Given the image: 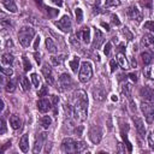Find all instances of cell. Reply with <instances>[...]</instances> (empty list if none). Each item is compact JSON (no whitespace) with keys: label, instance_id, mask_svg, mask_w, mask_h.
<instances>
[{"label":"cell","instance_id":"8992f818","mask_svg":"<svg viewBox=\"0 0 154 154\" xmlns=\"http://www.w3.org/2000/svg\"><path fill=\"white\" fill-rule=\"evenodd\" d=\"M89 139L94 144H98L102 139V130L99 125H93L89 129Z\"/></svg>","mask_w":154,"mask_h":154},{"label":"cell","instance_id":"5bb4252c","mask_svg":"<svg viewBox=\"0 0 154 154\" xmlns=\"http://www.w3.org/2000/svg\"><path fill=\"white\" fill-rule=\"evenodd\" d=\"M133 120L135 123L137 134L140 135V137H144L146 136V128H144V124H143V120L139 117H133Z\"/></svg>","mask_w":154,"mask_h":154},{"label":"cell","instance_id":"30bf717a","mask_svg":"<svg viewBox=\"0 0 154 154\" xmlns=\"http://www.w3.org/2000/svg\"><path fill=\"white\" fill-rule=\"evenodd\" d=\"M46 140H47V133H40V134H37L36 140H35V146H34L33 152H34V153H39V152H41V148H42L44 143L46 142Z\"/></svg>","mask_w":154,"mask_h":154},{"label":"cell","instance_id":"4dcf8cb0","mask_svg":"<svg viewBox=\"0 0 154 154\" xmlns=\"http://www.w3.org/2000/svg\"><path fill=\"white\" fill-rule=\"evenodd\" d=\"M78 64H79V58L78 57H75L74 60L70 61V68L74 72H77V69H78Z\"/></svg>","mask_w":154,"mask_h":154},{"label":"cell","instance_id":"d6986e66","mask_svg":"<svg viewBox=\"0 0 154 154\" xmlns=\"http://www.w3.org/2000/svg\"><path fill=\"white\" fill-rule=\"evenodd\" d=\"M141 44H142L144 47H153V46H154V36H153L152 34H144V35L142 36Z\"/></svg>","mask_w":154,"mask_h":154},{"label":"cell","instance_id":"4fadbf2b","mask_svg":"<svg viewBox=\"0 0 154 154\" xmlns=\"http://www.w3.org/2000/svg\"><path fill=\"white\" fill-rule=\"evenodd\" d=\"M36 106H37V110L40 111V112H42V113H46V112H48L51 110V107L53 106L52 105V102L50 101V100H47V99H40L39 101H37V104H36Z\"/></svg>","mask_w":154,"mask_h":154},{"label":"cell","instance_id":"6f0895ef","mask_svg":"<svg viewBox=\"0 0 154 154\" xmlns=\"http://www.w3.org/2000/svg\"><path fill=\"white\" fill-rule=\"evenodd\" d=\"M130 108H131V111H133V112H135V111H136V106H135V102H134V100H133V99H130Z\"/></svg>","mask_w":154,"mask_h":154},{"label":"cell","instance_id":"ba28073f","mask_svg":"<svg viewBox=\"0 0 154 154\" xmlns=\"http://www.w3.org/2000/svg\"><path fill=\"white\" fill-rule=\"evenodd\" d=\"M55 26L58 27L61 31H64V33H69V31L71 30V21H70V17H69V16H64L61 19L55 22Z\"/></svg>","mask_w":154,"mask_h":154},{"label":"cell","instance_id":"94428289","mask_svg":"<svg viewBox=\"0 0 154 154\" xmlns=\"http://www.w3.org/2000/svg\"><path fill=\"white\" fill-rule=\"evenodd\" d=\"M124 47H125L124 44H120V45H119V52H120V53H123V52L125 51V48H124Z\"/></svg>","mask_w":154,"mask_h":154},{"label":"cell","instance_id":"ac0fdd59","mask_svg":"<svg viewBox=\"0 0 154 154\" xmlns=\"http://www.w3.org/2000/svg\"><path fill=\"white\" fill-rule=\"evenodd\" d=\"M1 3H3L4 7H5L7 11H10L12 13L17 12V5L15 4V0H3Z\"/></svg>","mask_w":154,"mask_h":154},{"label":"cell","instance_id":"603a6c76","mask_svg":"<svg viewBox=\"0 0 154 154\" xmlns=\"http://www.w3.org/2000/svg\"><path fill=\"white\" fill-rule=\"evenodd\" d=\"M15 61V58L11 53H4L3 57H1V63L3 65H12V63Z\"/></svg>","mask_w":154,"mask_h":154},{"label":"cell","instance_id":"836d02e7","mask_svg":"<svg viewBox=\"0 0 154 154\" xmlns=\"http://www.w3.org/2000/svg\"><path fill=\"white\" fill-rule=\"evenodd\" d=\"M120 5V0H106L105 6L106 7H113V6H119Z\"/></svg>","mask_w":154,"mask_h":154},{"label":"cell","instance_id":"7a4b0ae2","mask_svg":"<svg viewBox=\"0 0 154 154\" xmlns=\"http://www.w3.org/2000/svg\"><path fill=\"white\" fill-rule=\"evenodd\" d=\"M87 148V144L83 141H76L74 139H64L61 142V149L64 153H81Z\"/></svg>","mask_w":154,"mask_h":154},{"label":"cell","instance_id":"4316f807","mask_svg":"<svg viewBox=\"0 0 154 154\" xmlns=\"http://www.w3.org/2000/svg\"><path fill=\"white\" fill-rule=\"evenodd\" d=\"M46 48L50 53H55L57 52V46H55V44L53 42V40L51 37L46 39Z\"/></svg>","mask_w":154,"mask_h":154},{"label":"cell","instance_id":"681fc988","mask_svg":"<svg viewBox=\"0 0 154 154\" xmlns=\"http://www.w3.org/2000/svg\"><path fill=\"white\" fill-rule=\"evenodd\" d=\"M34 57H35V60H36V63H37V64L41 63V55H40V53L35 52V53H34Z\"/></svg>","mask_w":154,"mask_h":154},{"label":"cell","instance_id":"ffe728a7","mask_svg":"<svg viewBox=\"0 0 154 154\" xmlns=\"http://www.w3.org/2000/svg\"><path fill=\"white\" fill-rule=\"evenodd\" d=\"M104 42V36L99 29H95V39L93 42V48H99Z\"/></svg>","mask_w":154,"mask_h":154},{"label":"cell","instance_id":"7dc6e473","mask_svg":"<svg viewBox=\"0 0 154 154\" xmlns=\"http://www.w3.org/2000/svg\"><path fill=\"white\" fill-rule=\"evenodd\" d=\"M51 102H52L53 106H55V105L59 102V98L57 95H51Z\"/></svg>","mask_w":154,"mask_h":154},{"label":"cell","instance_id":"ab89813d","mask_svg":"<svg viewBox=\"0 0 154 154\" xmlns=\"http://www.w3.org/2000/svg\"><path fill=\"white\" fill-rule=\"evenodd\" d=\"M31 81H33V84L35 86V87H37L39 88V86H40V79H39V76L36 75V74H31Z\"/></svg>","mask_w":154,"mask_h":154},{"label":"cell","instance_id":"11a10c76","mask_svg":"<svg viewBox=\"0 0 154 154\" xmlns=\"http://www.w3.org/2000/svg\"><path fill=\"white\" fill-rule=\"evenodd\" d=\"M129 77H130V79L133 81V82H137V76H136V74H129Z\"/></svg>","mask_w":154,"mask_h":154},{"label":"cell","instance_id":"d6a6232c","mask_svg":"<svg viewBox=\"0 0 154 154\" xmlns=\"http://www.w3.org/2000/svg\"><path fill=\"white\" fill-rule=\"evenodd\" d=\"M22 60H23V66H24V71H29L30 69H31V64H30V61L28 60V58L26 55L24 57H22Z\"/></svg>","mask_w":154,"mask_h":154},{"label":"cell","instance_id":"f907efd6","mask_svg":"<svg viewBox=\"0 0 154 154\" xmlns=\"http://www.w3.org/2000/svg\"><path fill=\"white\" fill-rule=\"evenodd\" d=\"M39 45H40V36H36V39H35V44H34V50H35V51H37Z\"/></svg>","mask_w":154,"mask_h":154},{"label":"cell","instance_id":"7402d4cb","mask_svg":"<svg viewBox=\"0 0 154 154\" xmlns=\"http://www.w3.org/2000/svg\"><path fill=\"white\" fill-rule=\"evenodd\" d=\"M131 90H133V86H131V83L125 82V83L122 84V92H123V94H125V96H126V98H128L129 100L131 99Z\"/></svg>","mask_w":154,"mask_h":154},{"label":"cell","instance_id":"e0dca14e","mask_svg":"<svg viewBox=\"0 0 154 154\" xmlns=\"http://www.w3.org/2000/svg\"><path fill=\"white\" fill-rule=\"evenodd\" d=\"M77 36L82 37L84 44H89V42H90V29H89L88 27L82 28V30H81L79 33L77 34Z\"/></svg>","mask_w":154,"mask_h":154},{"label":"cell","instance_id":"6125c7cd","mask_svg":"<svg viewBox=\"0 0 154 154\" xmlns=\"http://www.w3.org/2000/svg\"><path fill=\"white\" fill-rule=\"evenodd\" d=\"M9 146H11V142H6V143H5V146H4V147L1 148V153H3V152H4V151L7 148V147H9Z\"/></svg>","mask_w":154,"mask_h":154},{"label":"cell","instance_id":"9f6ffc18","mask_svg":"<svg viewBox=\"0 0 154 154\" xmlns=\"http://www.w3.org/2000/svg\"><path fill=\"white\" fill-rule=\"evenodd\" d=\"M107 126H108V130H112V117L107 118Z\"/></svg>","mask_w":154,"mask_h":154},{"label":"cell","instance_id":"6da1fadb","mask_svg":"<svg viewBox=\"0 0 154 154\" xmlns=\"http://www.w3.org/2000/svg\"><path fill=\"white\" fill-rule=\"evenodd\" d=\"M75 106H74V118L78 122H83L88 113V96L84 90H77L74 94Z\"/></svg>","mask_w":154,"mask_h":154},{"label":"cell","instance_id":"e7e4bbea","mask_svg":"<svg viewBox=\"0 0 154 154\" xmlns=\"http://www.w3.org/2000/svg\"><path fill=\"white\" fill-rule=\"evenodd\" d=\"M111 99H112V101H117V100H118V98H117L116 95H112V96H111Z\"/></svg>","mask_w":154,"mask_h":154},{"label":"cell","instance_id":"db71d44e","mask_svg":"<svg viewBox=\"0 0 154 154\" xmlns=\"http://www.w3.org/2000/svg\"><path fill=\"white\" fill-rule=\"evenodd\" d=\"M118 152L119 153H124L125 152V148L123 147V143H118Z\"/></svg>","mask_w":154,"mask_h":154},{"label":"cell","instance_id":"5b68a950","mask_svg":"<svg viewBox=\"0 0 154 154\" xmlns=\"http://www.w3.org/2000/svg\"><path fill=\"white\" fill-rule=\"evenodd\" d=\"M141 110L146 117V122H147L148 124H153L154 123V104L148 102V101H143L141 104Z\"/></svg>","mask_w":154,"mask_h":154},{"label":"cell","instance_id":"3957f363","mask_svg":"<svg viewBox=\"0 0 154 154\" xmlns=\"http://www.w3.org/2000/svg\"><path fill=\"white\" fill-rule=\"evenodd\" d=\"M34 36H35V30L31 27H22L18 31V40L23 47H29Z\"/></svg>","mask_w":154,"mask_h":154},{"label":"cell","instance_id":"44dd1931","mask_svg":"<svg viewBox=\"0 0 154 154\" xmlns=\"http://www.w3.org/2000/svg\"><path fill=\"white\" fill-rule=\"evenodd\" d=\"M19 148L22 152L27 153L29 149V139H28V135H23L22 139L19 141Z\"/></svg>","mask_w":154,"mask_h":154},{"label":"cell","instance_id":"277c9868","mask_svg":"<svg viewBox=\"0 0 154 154\" xmlns=\"http://www.w3.org/2000/svg\"><path fill=\"white\" fill-rule=\"evenodd\" d=\"M93 76V68H92V64L89 61H83L82 65L79 68V74H78V78L82 83H87L90 81Z\"/></svg>","mask_w":154,"mask_h":154},{"label":"cell","instance_id":"be15d7a7","mask_svg":"<svg viewBox=\"0 0 154 154\" xmlns=\"http://www.w3.org/2000/svg\"><path fill=\"white\" fill-rule=\"evenodd\" d=\"M12 46H13L12 41H11V40H9V41H7V42H6V47H12Z\"/></svg>","mask_w":154,"mask_h":154},{"label":"cell","instance_id":"91938a15","mask_svg":"<svg viewBox=\"0 0 154 154\" xmlns=\"http://www.w3.org/2000/svg\"><path fill=\"white\" fill-rule=\"evenodd\" d=\"M52 3L55 4V5H58V6H61L63 5V0H52Z\"/></svg>","mask_w":154,"mask_h":154},{"label":"cell","instance_id":"484cf974","mask_svg":"<svg viewBox=\"0 0 154 154\" xmlns=\"http://www.w3.org/2000/svg\"><path fill=\"white\" fill-rule=\"evenodd\" d=\"M39 122H40V125H41L44 129H48L50 125L52 124V118L50 116H44V117L40 118Z\"/></svg>","mask_w":154,"mask_h":154},{"label":"cell","instance_id":"816d5d0a","mask_svg":"<svg viewBox=\"0 0 154 154\" xmlns=\"http://www.w3.org/2000/svg\"><path fill=\"white\" fill-rule=\"evenodd\" d=\"M70 42H71L72 45H74L75 47L79 48V44H78V41H76V40H75V37H71V39H70Z\"/></svg>","mask_w":154,"mask_h":154},{"label":"cell","instance_id":"83f0119b","mask_svg":"<svg viewBox=\"0 0 154 154\" xmlns=\"http://www.w3.org/2000/svg\"><path fill=\"white\" fill-rule=\"evenodd\" d=\"M65 58H66L65 54H60L58 57L53 55V57H51V61H52L53 65H60V64H63V61L65 60Z\"/></svg>","mask_w":154,"mask_h":154},{"label":"cell","instance_id":"8d00e7d4","mask_svg":"<svg viewBox=\"0 0 154 154\" xmlns=\"http://www.w3.org/2000/svg\"><path fill=\"white\" fill-rule=\"evenodd\" d=\"M144 28L149 30L151 33H154V21H147L144 23Z\"/></svg>","mask_w":154,"mask_h":154},{"label":"cell","instance_id":"f35d334b","mask_svg":"<svg viewBox=\"0 0 154 154\" xmlns=\"http://www.w3.org/2000/svg\"><path fill=\"white\" fill-rule=\"evenodd\" d=\"M148 144H149L151 149L154 151V130H152V133L148 136Z\"/></svg>","mask_w":154,"mask_h":154},{"label":"cell","instance_id":"7c38bea8","mask_svg":"<svg viewBox=\"0 0 154 154\" xmlns=\"http://www.w3.org/2000/svg\"><path fill=\"white\" fill-rule=\"evenodd\" d=\"M107 92L102 87H94L93 88V96L96 101H104L106 99Z\"/></svg>","mask_w":154,"mask_h":154},{"label":"cell","instance_id":"52a82bcc","mask_svg":"<svg viewBox=\"0 0 154 154\" xmlns=\"http://www.w3.org/2000/svg\"><path fill=\"white\" fill-rule=\"evenodd\" d=\"M58 84L60 90H66V89H70L72 86V78L69 74H61L59 79H58Z\"/></svg>","mask_w":154,"mask_h":154},{"label":"cell","instance_id":"8fae6325","mask_svg":"<svg viewBox=\"0 0 154 154\" xmlns=\"http://www.w3.org/2000/svg\"><path fill=\"white\" fill-rule=\"evenodd\" d=\"M42 75L45 76L46 82H48V84H53L54 83V77H53V71L52 68L48 65V64H44V66L41 69Z\"/></svg>","mask_w":154,"mask_h":154},{"label":"cell","instance_id":"d4e9b609","mask_svg":"<svg viewBox=\"0 0 154 154\" xmlns=\"http://www.w3.org/2000/svg\"><path fill=\"white\" fill-rule=\"evenodd\" d=\"M10 124H11V126L15 129V130L19 129L21 128V119H19V117L17 115H12L10 117Z\"/></svg>","mask_w":154,"mask_h":154},{"label":"cell","instance_id":"ee69618b","mask_svg":"<svg viewBox=\"0 0 154 154\" xmlns=\"http://www.w3.org/2000/svg\"><path fill=\"white\" fill-rule=\"evenodd\" d=\"M111 48H112V42H107L106 45H105V47H104V53L106 54V55H108L110 52H111Z\"/></svg>","mask_w":154,"mask_h":154},{"label":"cell","instance_id":"680465c9","mask_svg":"<svg viewBox=\"0 0 154 154\" xmlns=\"http://www.w3.org/2000/svg\"><path fill=\"white\" fill-rule=\"evenodd\" d=\"M101 27L106 29V31H110V30H111V29H110V26H108L107 23H105V22H101Z\"/></svg>","mask_w":154,"mask_h":154},{"label":"cell","instance_id":"c3c4849f","mask_svg":"<svg viewBox=\"0 0 154 154\" xmlns=\"http://www.w3.org/2000/svg\"><path fill=\"white\" fill-rule=\"evenodd\" d=\"M82 131H83V126H82V125H78V126L75 129V134H77V136H81V135H82Z\"/></svg>","mask_w":154,"mask_h":154},{"label":"cell","instance_id":"f1b7e54d","mask_svg":"<svg viewBox=\"0 0 154 154\" xmlns=\"http://www.w3.org/2000/svg\"><path fill=\"white\" fill-rule=\"evenodd\" d=\"M21 86H22V88H23L24 92H28V90H29V89H30V83H29L28 77L23 76V77L21 78Z\"/></svg>","mask_w":154,"mask_h":154},{"label":"cell","instance_id":"d590c367","mask_svg":"<svg viewBox=\"0 0 154 154\" xmlns=\"http://www.w3.org/2000/svg\"><path fill=\"white\" fill-rule=\"evenodd\" d=\"M46 95H48V87L47 86H44L37 92V96H40V98H44V96H46Z\"/></svg>","mask_w":154,"mask_h":154},{"label":"cell","instance_id":"b9f144b4","mask_svg":"<svg viewBox=\"0 0 154 154\" xmlns=\"http://www.w3.org/2000/svg\"><path fill=\"white\" fill-rule=\"evenodd\" d=\"M123 34L128 37V40H129V41H131V40L134 39V35H133V33H130V30H129L128 28H124L123 29Z\"/></svg>","mask_w":154,"mask_h":154},{"label":"cell","instance_id":"2e32d148","mask_svg":"<svg viewBox=\"0 0 154 154\" xmlns=\"http://www.w3.org/2000/svg\"><path fill=\"white\" fill-rule=\"evenodd\" d=\"M117 61H118V64H119L120 68L123 69V70H128L129 68H130V65H129V61L125 58V54L124 53H120L119 52L117 54Z\"/></svg>","mask_w":154,"mask_h":154},{"label":"cell","instance_id":"60d3db41","mask_svg":"<svg viewBox=\"0 0 154 154\" xmlns=\"http://www.w3.org/2000/svg\"><path fill=\"white\" fill-rule=\"evenodd\" d=\"M110 66H111V72H115L117 70V68H118V61L116 59H112L110 61Z\"/></svg>","mask_w":154,"mask_h":154},{"label":"cell","instance_id":"f5cc1de1","mask_svg":"<svg viewBox=\"0 0 154 154\" xmlns=\"http://www.w3.org/2000/svg\"><path fill=\"white\" fill-rule=\"evenodd\" d=\"M143 74H144L146 76H147V77L151 78V68H149V66H148V68H146V70L143 71Z\"/></svg>","mask_w":154,"mask_h":154},{"label":"cell","instance_id":"9a60e30c","mask_svg":"<svg viewBox=\"0 0 154 154\" xmlns=\"http://www.w3.org/2000/svg\"><path fill=\"white\" fill-rule=\"evenodd\" d=\"M128 16L130 17L131 19H136L137 22H140L141 19H142V13H141V11L137 9V7L134 5V6H130L128 9Z\"/></svg>","mask_w":154,"mask_h":154},{"label":"cell","instance_id":"9c48e42d","mask_svg":"<svg viewBox=\"0 0 154 154\" xmlns=\"http://www.w3.org/2000/svg\"><path fill=\"white\" fill-rule=\"evenodd\" d=\"M140 95L142 99H144V101L154 102V89L149 87H143L140 89Z\"/></svg>","mask_w":154,"mask_h":154},{"label":"cell","instance_id":"1f68e13d","mask_svg":"<svg viewBox=\"0 0 154 154\" xmlns=\"http://www.w3.org/2000/svg\"><path fill=\"white\" fill-rule=\"evenodd\" d=\"M75 15H76V21L77 23H82L83 21V11L79 9V7H77V9L75 10Z\"/></svg>","mask_w":154,"mask_h":154},{"label":"cell","instance_id":"cb8c5ba5","mask_svg":"<svg viewBox=\"0 0 154 154\" xmlns=\"http://www.w3.org/2000/svg\"><path fill=\"white\" fill-rule=\"evenodd\" d=\"M141 58H142V61L146 65H148L153 61V58H154V54L153 52H142L141 53Z\"/></svg>","mask_w":154,"mask_h":154},{"label":"cell","instance_id":"74e56055","mask_svg":"<svg viewBox=\"0 0 154 154\" xmlns=\"http://www.w3.org/2000/svg\"><path fill=\"white\" fill-rule=\"evenodd\" d=\"M0 24H1V28H10L11 26H12V23H11V21L10 19H7V18H3L1 19V22H0Z\"/></svg>","mask_w":154,"mask_h":154},{"label":"cell","instance_id":"7bdbcfd3","mask_svg":"<svg viewBox=\"0 0 154 154\" xmlns=\"http://www.w3.org/2000/svg\"><path fill=\"white\" fill-rule=\"evenodd\" d=\"M47 13L51 16V17H54V16H57L59 13V10H54V9H51V7H47Z\"/></svg>","mask_w":154,"mask_h":154},{"label":"cell","instance_id":"f6af8a7d","mask_svg":"<svg viewBox=\"0 0 154 154\" xmlns=\"http://www.w3.org/2000/svg\"><path fill=\"white\" fill-rule=\"evenodd\" d=\"M111 22H112V24H115V26H120V21H119V18L117 17L116 15L111 16Z\"/></svg>","mask_w":154,"mask_h":154},{"label":"cell","instance_id":"e575fe53","mask_svg":"<svg viewBox=\"0 0 154 154\" xmlns=\"http://www.w3.org/2000/svg\"><path fill=\"white\" fill-rule=\"evenodd\" d=\"M0 71H1V74H3L4 76L11 77V76L13 75V70H12L11 68H1V69H0Z\"/></svg>","mask_w":154,"mask_h":154},{"label":"cell","instance_id":"f546056e","mask_svg":"<svg viewBox=\"0 0 154 154\" xmlns=\"http://www.w3.org/2000/svg\"><path fill=\"white\" fill-rule=\"evenodd\" d=\"M15 89H16V82L13 79L7 81V83L5 84V90L9 92V93H12V92H15Z\"/></svg>","mask_w":154,"mask_h":154},{"label":"cell","instance_id":"bcb514c9","mask_svg":"<svg viewBox=\"0 0 154 154\" xmlns=\"http://www.w3.org/2000/svg\"><path fill=\"white\" fill-rule=\"evenodd\" d=\"M6 133V122L4 118H1V130H0V134H5Z\"/></svg>","mask_w":154,"mask_h":154}]
</instances>
